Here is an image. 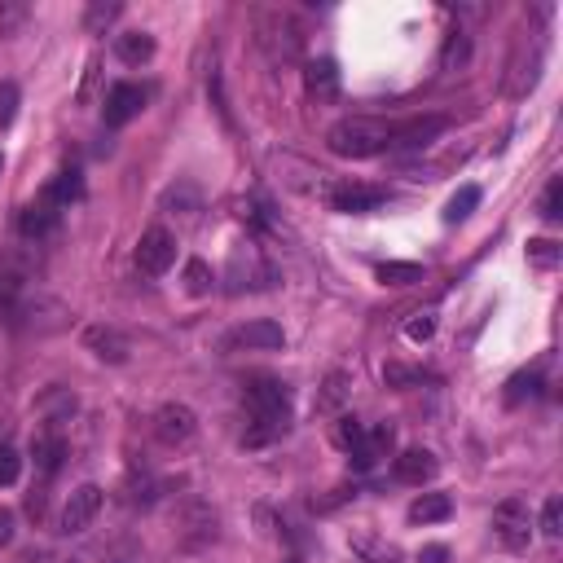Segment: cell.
Instances as JSON below:
<instances>
[{"instance_id": "6da1fadb", "label": "cell", "mask_w": 563, "mask_h": 563, "mask_svg": "<svg viewBox=\"0 0 563 563\" xmlns=\"http://www.w3.org/2000/svg\"><path fill=\"white\" fill-rule=\"evenodd\" d=\"M392 141H396V124L370 119V115L339 119V124L326 132V146H330V154H339V159H374V154L392 150Z\"/></svg>"}, {"instance_id": "7a4b0ae2", "label": "cell", "mask_w": 563, "mask_h": 563, "mask_svg": "<svg viewBox=\"0 0 563 563\" xmlns=\"http://www.w3.org/2000/svg\"><path fill=\"white\" fill-rule=\"evenodd\" d=\"M493 537L506 546V550H528L533 542V515H528V502L524 498H506L498 502V511H493Z\"/></svg>"}, {"instance_id": "3957f363", "label": "cell", "mask_w": 563, "mask_h": 563, "mask_svg": "<svg viewBox=\"0 0 563 563\" xmlns=\"http://www.w3.org/2000/svg\"><path fill=\"white\" fill-rule=\"evenodd\" d=\"M172 264H176V238L163 225H150L137 242V269L146 273V278H163Z\"/></svg>"}, {"instance_id": "277c9868", "label": "cell", "mask_w": 563, "mask_h": 563, "mask_svg": "<svg viewBox=\"0 0 563 563\" xmlns=\"http://www.w3.org/2000/svg\"><path fill=\"white\" fill-rule=\"evenodd\" d=\"M97 511H102V489L97 484H80V489L66 498V506H62V533L66 537H75V533H84L88 524L97 520Z\"/></svg>"}, {"instance_id": "5b68a950", "label": "cell", "mask_w": 563, "mask_h": 563, "mask_svg": "<svg viewBox=\"0 0 563 563\" xmlns=\"http://www.w3.org/2000/svg\"><path fill=\"white\" fill-rule=\"evenodd\" d=\"M146 88L141 84H115L106 93V106H102V119H106V128H124V124H132V119L146 110Z\"/></svg>"}, {"instance_id": "8992f818", "label": "cell", "mask_w": 563, "mask_h": 563, "mask_svg": "<svg viewBox=\"0 0 563 563\" xmlns=\"http://www.w3.org/2000/svg\"><path fill=\"white\" fill-rule=\"evenodd\" d=\"M344 88V75H339V62L335 58H313L304 66V93L313 97L317 106H330Z\"/></svg>"}, {"instance_id": "52a82bcc", "label": "cell", "mask_w": 563, "mask_h": 563, "mask_svg": "<svg viewBox=\"0 0 563 563\" xmlns=\"http://www.w3.org/2000/svg\"><path fill=\"white\" fill-rule=\"evenodd\" d=\"M198 432V418L190 405H163L159 414H154V436L163 440V445H185V440H194Z\"/></svg>"}, {"instance_id": "ba28073f", "label": "cell", "mask_w": 563, "mask_h": 563, "mask_svg": "<svg viewBox=\"0 0 563 563\" xmlns=\"http://www.w3.org/2000/svg\"><path fill=\"white\" fill-rule=\"evenodd\" d=\"M282 344H286V330L278 322H269V317L238 326L234 335L225 339V348H247V352H273V348H282Z\"/></svg>"}, {"instance_id": "9c48e42d", "label": "cell", "mask_w": 563, "mask_h": 563, "mask_svg": "<svg viewBox=\"0 0 563 563\" xmlns=\"http://www.w3.org/2000/svg\"><path fill=\"white\" fill-rule=\"evenodd\" d=\"M330 203L344 216H370L388 203V190H379V185H339V190L330 194Z\"/></svg>"}, {"instance_id": "30bf717a", "label": "cell", "mask_w": 563, "mask_h": 563, "mask_svg": "<svg viewBox=\"0 0 563 563\" xmlns=\"http://www.w3.org/2000/svg\"><path fill=\"white\" fill-rule=\"evenodd\" d=\"M58 225H62V212L53 203H44V198H36L31 207H22V216H18V234L31 238V242L53 238L58 234Z\"/></svg>"}, {"instance_id": "8fae6325", "label": "cell", "mask_w": 563, "mask_h": 563, "mask_svg": "<svg viewBox=\"0 0 563 563\" xmlns=\"http://www.w3.org/2000/svg\"><path fill=\"white\" fill-rule=\"evenodd\" d=\"M247 410L251 414H291V388L278 379H256L247 388Z\"/></svg>"}, {"instance_id": "7c38bea8", "label": "cell", "mask_w": 563, "mask_h": 563, "mask_svg": "<svg viewBox=\"0 0 563 563\" xmlns=\"http://www.w3.org/2000/svg\"><path fill=\"white\" fill-rule=\"evenodd\" d=\"M84 344L93 348L102 361H110V366H124L128 352H132V339L124 335V330H115V326H88Z\"/></svg>"}, {"instance_id": "4fadbf2b", "label": "cell", "mask_w": 563, "mask_h": 563, "mask_svg": "<svg viewBox=\"0 0 563 563\" xmlns=\"http://www.w3.org/2000/svg\"><path fill=\"white\" fill-rule=\"evenodd\" d=\"M392 445H396V427L392 423H379L374 432H366V440H361L357 449H352V467L370 471L374 462H383V458L392 454Z\"/></svg>"}, {"instance_id": "5bb4252c", "label": "cell", "mask_w": 563, "mask_h": 563, "mask_svg": "<svg viewBox=\"0 0 563 563\" xmlns=\"http://www.w3.org/2000/svg\"><path fill=\"white\" fill-rule=\"evenodd\" d=\"M286 432H291V414H251L247 432H242V445L264 449V445H273V440H282Z\"/></svg>"}, {"instance_id": "9a60e30c", "label": "cell", "mask_w": 563, "mask_h": 563, "mask_svg": "<svg viewBox=\"0 0 563 563\" xmlns=\"http://www.w3.org/2000/svg\"><path fill=\"white\" fill-rule=\"evenodd\" d=\"M449 128V119L445 115H418V119H410V124H401L396 128V141L392 146H432V141L440 137V132Z\"/></svg>"}, {"instance_id": "2e32d148", "label": "cell", "mask_w": 563, "mask_h": 563, "mask_svg": "<svg viewBox=\"0 0 563 563\" xmlns=\"http://www.w3.org/2000/svg\"><path fill=\"white\" fill-rule=\"evenodd\" d=\"M40 198H44V203H53V207L62 212V207H71V203H80V198H84V176L75 172V168H62V172L40 190Z\"/></svg>"}, {"instance_id": "e0dca14e", "label": "cell", "mask_w": 563, "mask_h": 563, "mask_svg": "<svg viewBox=\"0 0 563 563\" xmlns=\"http://www.w3.org/2000/svg\"><path fill=\"white\" fill-rule=\"evenodd\" d=\"M62 458H66V440L58 432H40L36 440H31V462H36V471H40L44 480L58 476Z\"/></svg>"}, {"instance_id": "ac0fdd59", "label": "cell", "mask_w": 563, "mask_h": 563, "mask_svg": "<svg viewBox=\"0 0 563 563\" xmlns=\"http://www.w3.org/2000/svg\"><path fill=\"white\" fill-rule=\"evenodd\" d=\"M392 471L401 484H427L436 476V454H427V449H405Z\"/></svg>"}, {"instance_id": "d6986e66", "label": "cell", "mask_w": 563, "mask_h": 563, "mask_svg": "<svg viewBox=\"0 0 563 563\" xmlns=\"http://www.w3.org/2000/svg\"><path fill=\"white\" fill-rule=\"evenodd\" d=\"M454 515V502H449V493H423L414 506H410V524H440Z\"/></svg>"}, {"instance_id": "ffe728a7", "label": "cell", "mask_w": 563, "mask_h": 563, "mask_svg": "<svg viewBox=\"0 0 563 563\" xmlns=\"http://www.w3.org/2000/svg\"><path fill=\"white\" fill-rule=\"evenodd\" d=\"M115 53H119V62L141 66L154 58V36H146V31H124V36H115Z\"/></svg>"}, {"instance_id": "44dd1931", "label": "cell", "mask_w": 563, "mask_h": 563, "mask_svg": "<svg viewBox=\"0 0 563 563\" xmlns=\"http://www.w3.org/2000/svg\"><path fill=\"white\" fill-rule=\"evenodd\" d=\"M374 278H379L383 286H414L423 282V264H410V260H388L374 269Z\"/></svg>"}, {"instance_id": "7402d4cb", "label": "cell", "mask_w": 563, "mask_h": 563, "mask_svg": "<svg viewBox=\"0 0 563 563\" xmlns=\"http://www.w3.org/2000/svg\"><path fill=\"white\" fill-rule=\"evenodd\" d=\"M22 313H27V300H22V282L14 278V273H0V317L18 322Z\"/></svg>"}, {"instance_id": "603a6c76", "label": "cell", "mask_w": 563, "mask_h": 563, "mask_svg": "<svg viewBox=\"0 0 563 563\" xmlns=\"http://www.w3.org/2000/svg\"><path fill=\"white\" fill-rule=\"evenodd\" d=\"M524 256H528V264H533V269H559L563 247H559L555 238H528Z\"/></svg>"}, {"instance_id": "cb8c5ba5", "label": "cell", "mask_w": 563, "mask_h": 563, "mask_svg": "<svg viewBox=\"0 0 563 563\" xmlns=\"http://www.w3.org/2000/svg\"><path fill=\"white\" fill-rule=\"evenodd\" d=\"M476 207H480V190H476V185H462V190L445 203V220H449V225H462V220L476 212Z\"/></svg>"}, {"instance_id": "d4e9b609", "label": "cell", "mask_w": 563, "mask_h": 563, "mask_svg": "<svg viewBox=\"0 0 563 563\" xmlns=\"http://www.w3.org/2000/svg\"><path fill=\"white\" fill-rule=\"evenodd\" d=\"M212 286H216L212 264H207V260H190V264H185V291H190V295H207Z\"/></svg>"}, {"instance_id": "484cf974", "label": "cell", "mask_w": 563, "mask_h": 563, "mask_svg": "<svg viewBox=\"0 0 563 563\" xmlns=\"http://www.w3.org/2000/svg\"><path fill=\"white\" fill-rule=\"evenodd\" d=\"M361 440H366V423H361L357 414H344V418H339V423H335V445L352 454V449H357Z\"/></svg>"}, {"instance_id": "4316f807", "label": "cell", "mask_w": 563, "mask_h": 563, "mask_svg": "<svg viewBox=\"0 0 563 563\" xmlns=\"http://www.w3.org/2000/svg\"><path fill=\"white\" fill-rule=\"evenodd\" d=\"M344 396H348V379H344V374H330V379H326V392L322 396H317V410H339V405H344Z\"/></svg>"}, {"instance_id": "83f0119b", "label": "cell", "mask_w": 563, "mask_h": 563, "mask_svg": "<svg viewBox=\"0 0 563 563\" xmlns=\"http://www.w3.org/2000/svg\"><path fill=\"white\" fill-rule=\"evenodd\" d=\"M207 97H212L216 115L225 119V128H234V119H229V102H225V80H220V71L212 66V75H207Z\"/></svg>"}, {"instance_id": "f1b7e54d", "label": "cell", "mask_w": 563, "mask_h": 563, "mask_svg": "<svg viewBox=\"0 0 563 563\" xmlns=\"http://www.w3.org/2000/svg\"><path fill=\"white\" fill-rule=\"evenodd\" d=\"M18 476H22L18 449L14 445H0V489H5V484H18Z\"/></svg>"}, {"instance_id": "f546056e", "label": "cell", "mask_w": 563, "mask_h": 563, "mask_svg": "<svg viewBox=\"0 0 563 563\" xmlns=\"http://www.w3.org/2000/svg\"><path fill=\"white\" fill-rule=\"evenodd\" d=\"M542 533L550 537V542L563 533V502L559 498H546V506H542Z\"/></svg>"}, {"instance_id": "4dcf8cb0", "label": "cell", "mask_w": 563, "mask_h": 563, "mask_svg": "<svg viewBox=\"0 0 563 563\" xmlns=\"http://www.w3.org/2000/svg\"><path fill=\"white\" fill-rule=\"evenodd\" d=\"M559 216H563V181H550L546 185V198H542V220L555 225Z\"/></svg>"}, {"instance_id": "1f68e13d", "label": "cell", "mask_w": 563, "mask_h": 563, "mask_svg": "<svg viewBox=\"0 0 563 563\" xmlns=\"http://www.w3.org/2000/svg\"><path fill=\"white\" fill-rule=\"evenodd\" d=\"M18 115V84H0V128H9Z\"/></svg>"}, {"instance_id": "d6a6232c", "label": "cell", "mask_w": 563, "mask_h": 563, "mask_svg": "<svg viewBox=\"0 0 563 563\" xmlns=\"http://www.w3.org/2000/svg\"><path fill=\"white\" fill-rule=\"evenodd\" d=\"M405 335H410V339H414V344H427V339H432V335H436V317H432V313H418V317H414V322H410V326H405Z\"/></svg>"}, {"instance_id": "836d02e7", "label": "cell", "mask_w": 563, "mask_h": 563, "mask_svg": "<svg viewBox=\"0 0 563 563\" xmlns=\"http://www.w3.org/2000/svg\"><path fill=\"white\" fill-rule=\"evenodd\" d=\"M454 62H467V36L462 31H449L445 44V71H454Z\"/></svg>"}, {"instance_id": "e575fe53", "label": "cell", "mask_w": 563, "mask_h": 563, "mask_svg": "<svg viewBox=\"0 0 563 563\" xmlns=\"http://www.w3.org/2000/svg\"><path fill=\"white\" fill-rule=\"evenodd\" d=\"M119 14H124V5H93V9H88V27L102 31V27H110V22H115Z\"/></svg>"}, {"instance_id": "d590c367", "label": "cell", "mask_w": 563, "mask_h": 563, "mask_svg": "<svg viewBox=\"0 0 563 563\" xmlns=\"http://www.w3.org/2000/svg\"><path fill=\"white\" fill-rule=\"evenodd\" d=\"M97 71H102V58H88V66H84V84H80V106H88V97H93V84H97Z\"/></svg>"}, {"instance_id": "8d00e7d4", "label": "cell", "mask_w": 563, "mask_h": 563, "mask_svg": "<svg viewBox=\"0 0 563 563\" xmlns=\"http://www.w3.org/2000/svg\"><path fill=\"white\" fill-rule=\"evenodd\" d=\"M14 542V511L9 506H0V546Z\"/></svg>"}, {"instance_id": "74e56055", "label": "cell", "mask_w": 563, "mask_h": 563, "mask_svg": "<svg viewBox=\"0 0 563 563\" xmlns=\"http://www.w3.org/2000/svg\"><path fill=\"white\" fill-rule=\"evenodd\" d=\"M22 22V5H9L5 14H0V36H9V31H14Z\"/></svg>"}, {"instance_id": "f35d334b", "label": "cell", "mask_w": 563, "mask_h": 563, "mask_svg": "<svg viewBox=\"0 0 563 563\" xmlns=\"http://www.w3.org/2000/svg\"><path fill=\"white\" fill-rule=\"evenodd\" d=\"M418 563H449V550H445V546H423Z\"/></svg>"}, {"instance_id": "ab89813d", "label": "cell", "mask_w": 563, "mask_h": 563, "mask_svg": "<svg viewBox=\"0 0 563 563\" xmlns=\"http://www.w3.org/2000/svg\"><path fill=\"white\" fill-rule=\"evenodd\" d=\"M379 563H401V559H396V555H388V559H379Z\"/></svg>"}, {"instance_id": "60d3db41", "label": "cell", "mask_w": 563, "mask_h": 563, "mask_svg": "<svg viewBox=\"0 0 563 563\" xmlns=\"http://www.w3.org/2000/svg\"><path fill=\"white\" fill-rule=\"evenodd\" d=\"M286 563H300V559H286Z\"/></svg>"}]
</instances>
